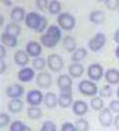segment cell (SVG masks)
<instances>
[{"label": "cell", "instance_id": "1", "mask_svg": "<svg viewBox=\"0 0 119 131\" xmlns=\"http://www.w3.org/2000/svg\"><path fill=\"white\" fill-rule=\"evenodd\" d=\"M58 25L65 30H71L76 25V20L73 16L68 13H62L58 16Z\"/></svg>", "mask_w": 119, "mask_h": 131}, {"label": "cell", "instance_id": "2", "mask_svg": "<svg viewBox=\"0 0 119 131\" xmlns=\"http://www.w3.org/2000/svg\"><path fill=\"white\" fill-rule=\"evenodd\" d=\"M47 63L52 72H60L64 67V61L58 54H50L47 58Z\"/></svg>", "mask_w": 119, "mask_h": 131}, {"label": "cell", "instance_id": "3", "mask_svg": "<svg viewBox=\"0 0 119 131\" xmlns=\"http://www.w3.org/2000/svg\"><path fill=\"white\" fill-rule=\"evenodd\" d=\"M57 84L60 89V93H71V88H72V81L70 76L66 74H61L57 80Z\"/></svg>", "mask_w": 119, "mask_h": 131}, {"label": "cell", "instance_id": "4", "mask_svg": "<svg viewBox=\"0 0 119 131\" xmlns=\"http://www.w3.org/2000/svg\"><path fill=\"white\" fill-rule=\"evenodd\" d=\"M79 90L84 95H87V96H93L98 92L97 85L95 84L94 82L90 81H81L79 83Z\"/></svg>", "mask_w": 119, "mask_h": 131}, {"label": "cell", "instance_id": "5", "mask_svg": "<svg viewBox=\"0 0 119 131\" xmlns=\"http://www.w3.org/2000/svg\"><path fill=\"white\" fill-rule=\"evenodd\" d=\"M105 43H106V36L103 34H97L94 38H91L89 40V48L94 52H97V50L101 49L103 46H105Z\"/></svg>", "mask_w": 119, "mask_h": 131}, {"label": "cell", "instance_id": "6", "mask_svg": "<svg viewBox=\"0 0 119 131\" xmlns=\"http://www.w3.org/2000/svg\"><path fill=\"white\" fill-rule=\"evenodd\" d=\"M41 18H42V17H41L40 15H38L37 13H29V14H27L26 19H25L26 25L28 26L29 28L34 29V30H37L40 25Z\"/></svg>", "mask_w": 119, "mask_h": 131}, {"label": "cell", "instance_id": "7", "mask_svg": "<svg viewBox=\"0 0 119 131\" xmlns=\"http://www.w3.org/2000/svg\"><path fill=\"white\" fill-rule=\"evenodd\" d=\"M87 73H88L89 79H91L93 81H99L102 77V74H103L102 66L99 64H91L90 66L88 67Z\"/></svg>", "mask_w": 119, "mask_h": 131}, {"label": "cell", "instance_id": "8", "mask_svg": "<svg viewBox=\"0 0 119 131\" xmlns=\"http://www.w3.org/2000/svg\"><path fill=\"white\" fill-rule=\"evenodd\" d=\"M43 95L40 91L38 90H32L27 94V102L30 104L31 106H37L43 101Z\"/></svg>", "mask_w": 119, "mask_h": 131}, {"label": "cell", "instance_id": "9", "mask_svg": "<svg viewBox=\"0 0 119 131\" xmlns=\"http://www.w3.org/2000/svg\"><path fill=\"white\" fill-rule=\"evenodd\" d=\"M98 119H99V122H100L101 126H103V127L111 126V123H112V114H111L110 109H108V108L102 109L101 111H100V113H99Z\"/></svg>", "mask_w": 119, "mask_h": 131}, {"label": "cell", "instance_id": "10", "mask_svg": "<svg viewBox=\"0 0 119 131\" xmlns=\"http://www.w3.org/2000/svg\"><path fill=\"white\" fill-rule=\"evenodd\" d=\"M23 92H25V89L20 84H12L7 88L6 94L9 97H11V99H18V97H20L23 94Z\"/></svg>", "mask_w": 119, "mask_h": 131}, {"label": "cell", "instance_id": "11", "mask_svg": "<svg viewBox=\"0 0 119 131\" xmlns=\"http://www.w3.org/2000/svg\"><path fill=\"white\" fill-rule=\"evenodd\" d=\"M26 52L28 55L34 56V57H37V56L40 55L41 53V46L39 43L37 41H29L26 46Z\"/></svg>", "mask_w": 119, "mask_h": 131}, {"label": "cell", "instance_id": "12", "mask_svg": "<svg viewBox=\"0 0 119 131\" xmlns=\"http://www.w3.org/2000/svg\"><path fill=\"white\" fill-rule=\"evenodd\" d=\"M72 111L77 115H84L88 111V105L87 103L84 102L81 100H77L76 102H73L72 104Z\"/></svg>", "mask_w": 119, "mask_h": 131}, {"label": "cell", "instance_id": "13", "mask_svg": "<svg viewBox=\"0 0 119 131\" xmlns=\"http://www.w3.org/2000/svg\"><path fill=\"white\" fill-rule=\"evenodd\" d=\"M37 84H38V86H40V88H42V89L49 88L50 84H51V76H50V74L44 73V72L38 74Z\"/></svg>", "mask_w": 119, "mask_h": 131}, {"label": "cell", "instance_id": "14", "mask_svg": "<svg viewBox=\"0 0 119 131\" xmlns=\"http://www.w3.org/2000/svg\"><path fill=\"white\" fill-rule=\"evenodd\" d=\"M34 76H35V72L30 67L22 68V70H20L19 73H18V79L21 82H29Z\"/></svg>", "mask_w": 119, "mask_h": 131}, {"label": "cell", "instance_id": "15", "mask_svg": "<svg viewBox=\"0 0 119 131\" xmlns=\"http://www.w3.org/2000/svg\"><path fill=\"white\" fill-rule=\"evenodd\" d=\"M105 77L109 84H117L119 82V71L116 68H109L105 74Z\"/></svg>", "mask_w": 119, "mask_h": 131}, {"label": "cell", "instance_id": "16", "mask_svg": "<svg viewBox=\"0 0 119 131\" xmlns=\"http://www.w3.org/2000/svg\"><path fill=\"white\" fill-rule=\"evenodd\" d=\"M14 62H16V64L20 65V66H25L29 62V56L25 50L20 49L14 54Z\"/></svg>", "mask_w": 119, "mask_h": 131}, {"label": "cell", "instance_id": "17", "mask_svg": "<svg viewBox=\"0 0 119 131\" xmlns=\"http://www.w3.org/2000/svg\"><path fill=\"white\" fill-rule=\"evenodd\" d=\"M43 102H44V105H46L48 109H53L56 105H57L58 100H57V96H56L55 93L48 92V93L44 94Z\"/></svg>", "mask_w": 119, "mask_h": 131}, {"label": "cell", "instance_id": "18", "mask_svg": "<svg viewBox=\"0 0 119 131\" xmlns=\"http://www.w3.org/2000/svg\"><path fill=\"white\" fill-rule=\"evenodd\" d=\"M10 17L12 18L13 21L19 23L22 21V19H26L25 17V9L21 7H14L10 13Z\"/></svg>", "mask_w": 119, "mask_h": 131}, {"label": "cell", "instance_id": "19", "mask_svg": "<svg viewBox=\"0 0 119 131\" xmlns=\"http://www.w3.org/2000/svg\"><path fill=\"white\" fill-rule=\"evenodd\" d=\"M58 103L61 108H68L72 104V95L71 93H60L58 97Z\"/></svg>", "mask_w": 119, "mask_h": 131}, {"label": "cell", "instance_id": "20", "mask_svg": "<svg viewBox=\"0 0 119 131\" xmlns=\"http://www.w3.org/2000/svg\"><path fill=\"white\" fill-rule=\"evenodd\" d=\"M23 108V102L20 99H12L8 103V109L12 113H18L20 112Z\"/></svg>", "mask_w": 119, "mask_h": 131}, {"label": "cell", "instance_id": "21", "mask_svg": "<svg viewBox=\"0 0 119 131\" xmlns=\"http://www.w3.org/2000/svg\"><path fill=\"white\" fill-rule=\"evenodd\" d=\"M40 41H41V44H42V45H44L46 47H48V48H51V47H53L56 44L58 43V40L56 39L55 37H52L51 35H49L48 32L41 35Z\"/></svg>", "mask_w": 119, "mask_h": 131}, {"label": "cell", "instance_id": "22", "mask_svg": "<svg viewBox=\"0 0 119 131\" xmlns=\"http://www.w3.org/2000/svg\"><path fill=\"white\" fill-rule=\"evenodd\" d=\"M69 74L72 77H80L84 74V66L79 63H73L69 66Z\"/></svg>", "mask_w": 119, "mask_h": 131}, {"label": "cell", "instance_id": "23", "mask_svg": "<svg viewBox=\"0 0 119 131\" xmlns=\"http://www.w3.org/2000/svg\"><path fill=\"white\" fill-rule=\"evenodd\" d=\"M89 18H90L91 23L99 25V24H102L105 21V14H103L101 10H95V11H91L90 13Z\"/></svg>", "mask_w": 119, "mask_h": 131}, {"label": "cell", "instance_id": "24", "mask_svg": "<svg viewBox=\"0 0 119 131\" xmlns=\"http://www.w3.org/2000/svg\"><path fill=\"white\" fill-rule=\"evenodd\" d=\"M1 43L9 47H14V46H17V37L4 32V34L1 35Z\"/></svg>", "mask_w": 119, "mask_h": 131}, {"label": "cell", "instance_id": "25", "mask_svg": "<svg viewBox=\"0 0 119 131\" xmlns=\"http://www.w3.org/2000/svg\"><path fill=\"white\" fill-rule=\"evenodd\" d=\"M86 56H87V50L85 48H82V47H80V48H77L75 52H73V54L71 55V59H72V62H75V63H78V62L82 61Z\"/></svg>", "mask_w": 119, "mask_h": 131}, {"label": "cell", "instance_id": "26", "mask_svg": "<svg viewBox=\"0 0 119 131\" xmlns=\"http://www.w3.org/2000/svg\"><path fill=\"white\" fill-rule=\"evenodd\" d=\"M20 26L18 25L16 23H10L7 25V27H6V34H9L11 35V36H14L17 37L18 35L20 34Z\"/></svg>", "mask_w": 119, "mask_h": 131}, {"label": "cell", "instance_id": "27", "mask_svg": "<svg viewBox=\"0 0 119 131\" xmlns=\"http://www.w3.org/2000/svg\"><path fill=\"white\" fill-rule=\"evenodd\" d=\"M62 45H64L65 49H67L68 52H73L76 49V40L75 38L71 36H66L64 38Z\"/></svg>", "mask_w": 119, "mask_h": 131}, {"label": "cell", "instance_id": "28", "mask_svg": "<svg viewBox=\"0 0 119 131\" xmlns=\"http://www.w3.org/2000/svg\"><path fill=\"white\" fill-rule=\"evenodd\" d=\"M10 131H31V129L21 121H13L10 126Z\"/></svg>", "mask_w": 119, "mask_h": 131}, {"label": "cell", "instance_id": "29", "mask_svg": "<svg viewBox=\"0 0 119 131\" xmlns=\"http://www.w3.org/2000/svg\"><path fill=\"white\" fill-rule=\"evenodd\" d=\"M48 10L50 14L52 15H57L60 13L61 10V5L59 1H56V0H52V1L49 2V6H48Z\"/></svg>", "mask_w": 119, "mask_h": 131}, {"label": "cell", "instance_id": "30", "mask_svg": "<svg viewBox=\"0 0 119 131\" xmlns=\"http://www.w3.org/2000/svg\"><path fill=\"white\" fill-rule=\"evenodd\" d=\"M27 114L30 119H39L41 117V110L37 106H30L27 110Z\"/></svg>", "mask_w": 119, "mask_h": 131}, {"label": "cell", "instance_id": "31", "mask_svg": "<svg viewBox=\"0 0 119 131\" xmlns=\"http://www.w3.org/2000/svg\"><path fill=\"white\" fill-rule=\"evenodd\" d=\"M90 105L94 110L100 111V110H102V108H103V101H102V99H100V97L95 96L90 101Z\"/></svg>", "mask_w": 119, "mask_h": 131}, {"label": "cell", "instance_id": "32", "mask_svg": "<svg viewBox=\"0 0 119 131\" xmlns=\"http://www.w3.org/2000/svg\"><path fill=\"white\" fill-rule=\"evenodd\" d=\"M75 127H76L77 131H88L89 123H88L87 120H85V119H78V120H76Z\"/></svg>", "mask_w": 119, "mask_h": 131}, {"label": "cell", "instance_id": "33", "mask_svg": "<svg viewBox=\"0 0 119 131\" xmlns=\"http://www.w3.org/2000/svg\"><path fill=\"white\" fill-rule=\"evenodd\" d=\"M47 32H48L49 35H51L52 37H55L58 41L60 40V38H61V31H60V29H59L58 26H56V25H51V26H50V27L48 28V30H47Z\"/></svg>", "mask_w": 119, "mask_h": 131}, {"label": "cell", "instance_id": "34", "mask_svg": "<svg viewBox=\"0 0 119 131\" xmlns=\"http://www.w3.org/2000/svg\"><path fill=\"white\" fill-rule=\"evenodd\" d=\"M32 66H34L35 70L41 71L44 68V66H46V61L41 57H37L32 61Z\"/></svg>", "mask_w": 119, "mask_h": 131}, {"label": "cell", "instance_id": "35", "mask_svg": "<svg viewBox=\"0 0 119 131\" xmlns=\"http://www.w3.org/2000/svg\"><path fill=\"white\" fill-rule=\"evenodd\" d=\"M40 131H57V128H56V124L52 121H46L43 122Z\"/></svg>", "mask_w": 119, "mask_h": 131}, {"label": "cell", "instance_id": "36", "mask_svg": "<svg viewBox=\"0 0 119 131\" xmlns=\"http://www.w3.org/2000/svg\"><path fill=\"white\" fill-rule=\"evenodd\" d=\"M99 93L103 97H109V96H111L112 95V90H111V88L109 85H105V86H102L101 88V90L99 91Z\"/></svg>", "mask_w": 119, "mask_h": 131}, {"label": "cell", "instance_id": "37", "mask_svg": "<svg viewBox=\"0 0 119 131\" xmlns=\"http://www.w3.org/2000/svg\"><path fill=\"white\" fill-rule=\"evenodd\" d=\"M105 5H106V7L110 10H115V9H117V8H119L118 0H106Z\"/></svg>", "mask_w": 119, "mask_h": 131}, {"label": "cell", "instance_id": "38", "mask_svg": "<svg viewBox=\"0 0 119 131\" xmlns=\"http://www.w3.org/2000/svg\"><path fill=\"white\" fill-rule=\"evenodd\" d=\"M9 121H10V118H9L8 114H6V113H1L0 114V127L1 128L7 127Z\"/></svg>", "mask_w": 119, "mask_h": 131}, {"label": "cell", "instance_id": "39", "mask_svg": "<svg viewBox=\"0 0 119 131\" xmlns=\"http://www.w3.org/2000/svg\"><path fill=\"white\" fill-rule=\"evenodd\" d=\"M109 109L112 112L119 113V101L118 100H112L110 103H109Z\"/></svg>", "mask_w": 119, "mask_h": 131}, {"label": "cell", "instance_id": "40", "mask_svg": "<svg viewBox=\"0 0 119 131\" xmlns=\"http://www.w3.org/2000/svg\"><path fill=\"white\" fill-rule=\"evenodd\" d=\"M61 131H77V129H76L75 124L70 123V122H66V123L62 124Z\"/></svg>", "mask_w": 119, "mask_h": 131}, {"label": "cell", "instance_id": "41", "mask_svg": "<svg viewBox=\"0 0 119 131\" xmlns=\"http://www.w3.org/2000/svg\"><path fill=\"white\" fill-rule=\"evenodd\" d=\"M36 5H37V7L40 8V9H44L46 7L49 6V1L48 0H37Z\"/></svg>", "mask_w": 119, "mask_h": 131}, {"label": "cell", "instance_id": "42", "mask_svg": "<svg viewBox=\"0 0 119 131\" xmlns=\"http://www.w3.org/2000/svg\"><path fill=\"white\" fill-rule=\"evenodd\" d=\"M47 27V19L44 18V17H42L41 18V21H40V25H39V27H38V29L36 31H38V32H41V31H43L44 30V28Z\"/></svg>", "mask_w": 119, "mask_h": 131}, {"label": "cell", "instance_id": "43", "mask_svg": "<svg viewBox=\"0 0 119 131\" xmlns=\"http://www.w3.org/2000/svg\"><path fill=\"white\" fill-rule=\"evenodd\" d=\"M6 56V49H5V46L4 45H1L0 46V58H4Z\"/></svg>", "mask_w": 119, "mask_h": 131}, {"label": "cell", "instance_id": "44", "mask_svg": "<svg viewBox=\"0 0 119 131\" xmlns=\"http://www.w3.org/2000/svg\"><path fill=\"white\" fill-rule=\"evenodd\" d=\"M114 39H115L116 43L119 44V29H117V30H116L115 35H114Z\"/></svg>", "mask_w": 119, "mask_h": 131}, {"label": "cell", "instance_id": "45", "mask_svg": "<svg viewBox=\"0 0 119 131\" xmlns=\"http://www.w3.org/2000/svg\"><path fill=\"white\" fill-rule=\"evenodd\" d=\"M0 65H1V68H0V73H5V70H6L5 62H4V61H0Z\"/></svg>", "mask_w": 119, "mask_h": 131}, {"label": "cell", "instance_id": "46", "mask_svg": "<svg viewBox=\"0 0 119 131\" xmlns=\"http://www.w3.org/2000/svg\"><path fill=\"white\" fill-rule=\"evenodd\" d=\"M115 126H116V128L119 130V114L116 117V119H115Z\"/></svg>", "mask_w": 119, "mask_h": 131}, {"label": "cell", "instance_id": "47", "mask_svg": "<svg viewBox=\"0 0 119 131\" xmlns=\"http://www.w3.org/2000/svg\"><path fill=\"white\" fill-rule=\"evenodd\" d=\"M116 56L119 58V45L117 46V48H116Z\"/></svg>", "mask_w": 119, "mask_h": 131}, {"label": "cell", "instance_id": "48", "mask_svg": "<svg viewBox=\"0 0 119 131\" xmlns=\"http://www.w3.org/2000/svg\"><path fill=\"white\" fill-rule=\"evenodd\" d=\"M4 4H5V5H7V6H10V5H11V2H10V1H4Z\"/></svg>", "mask_w": 119, "mask_h": 131}, {"label": "cell", "instance_id": "49", "mask_svg": "<svg viewBox=\"0 0 119 131\" xmlns=\"http://www.w3.org/2000/svg\"><path fill=\"white\" fill-rule=\"evenodd\" d=\"M117 96H118V99H119V88L117 89Z\"/></svg>", "mask_w": 119, "mask_h": 131}]
</instances>
